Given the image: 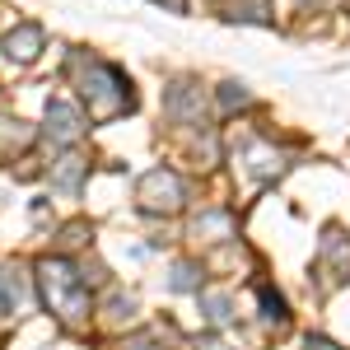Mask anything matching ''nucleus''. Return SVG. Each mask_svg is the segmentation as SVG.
I'll return each instance as SVG.
<instances>
[{
  "instance_id": "4468645a",
  "label": "nucleus",
  "mask_w": 350,
  "mask_h": 350,
  "mask_svg": "<svg viewBox=\"0 0 350 350\" xmlns=\"http://www.w3.org/2000/svg\"><path fill=\"white\" fill-rule=\"evenodd\" d=\"M201 308H206V318L215 327H224L229 318H234V304H229V295H206L201 299Z\"/></svg>"
},
{
  "instance_id": "0eeeda50",
  "label": "nucleus",
  "mask_w": 350,
  "mask_h": 350,
  "mask_svg": "<svg viewBox=\"0 0 350 350\" xmlns=\"http://www.w3.org/2000/svg\"><path fill=\"white\" fill-rule=\"evenodd\" d=\"M5 56L14 61V66H28V61H38V52H42V28L38 24H19L14 33H5Z\"/></svg>"
},
{
  "instance_id": "9d476101",
  "label": "nucleus",
  "mask_w": 350,
  "mask_h": 350,
  "mask_svg": "<svg viewBox=\"0 0 350 350\" xmlns=\"http://www.w3.org/2000/svg\"><path fill=\"white\" fill-rule=\"evenodd\" d=\"M33 145V131H28V122L19 117H10V112H0V163L10 159V154H19Z\"/></svg>"
},
{
  "instance_id": "2eb2a0df",
  "label": "nucleus",
  "mask_w": 350,
  "mask_h": 350,
  "mask_svg": "<svg viewBox=\"0 0 350 350\" xmlns=\"http://www.w3.org/2000/svg\"><path fill=\"white\" fill-rule=\"evenodd\" d=\"M247 103H252V94H247V89H243V84H219V108L224 112H239V108H247Z\"/></svg>"
},
{
  "instance_id": "f257e3e1",
  "label": "nucleus",
  "mask_w": 350,
  "mask_h": 350,
  "mask_svg": "<svg viewBox=\"0 0 350 350\" xmlns=\"http://www.w3.org/2000/svg\"><path fill=\"white\" fill-rule=\"evenodd\" d=\"M38 285H42V299L56 313V323L66 327H84L89 323V290H84V275L66 257H42L38 262Z\"/></svg>"
},
{
  "instance_id": "6e6552de",
  "label": "nucleus",
  "mask_w": 350,
  "mask_h": 350,
  "mask_svg": "<svg viewBox=\"0 0 350 350\" xmlns=\"http://www.w3.org/2000/svg\"><path fill=\"white\" fill-rule=\"evenodd\" d=\"M243 159H247V173H252L257 183H267V178H280V173H285V159H280L271 145H262V140H252Z\"/></svg>"
},
{
  "instance_id": "f03ea898",
  "label": "nucleus",
  "mask_w": 350,
  "mask_h": 350,
  "mask_svg": "<svg viewBox=\"0 0 350 350\" xmlns=\"http://www.w3.org/2000/svg\"><path fill=\"white\" fill-rule=\"evenodd\" d=\"M75 80H80V98L89 103L94 122H108V117H122L135 108L131 84L122 80V70H112L103 61H75Z\"/></svg>"
},
{
  "instance_id": "423d86ee",
  "label": "nucleus",
  "mask_w": 350,
  "mask_h": 350,
  "mask_svg": "<svg viewBox=\"0 0 350 350\" xmlns=\"http://www.w3.org/2000/svg\"><path fill=\"white\" fill-rule=\"evenodd\" d=\"M47 135H52L56 145H75L84 135V117L75 103H66V98H52L47 103Z\"/></svg>"
},
{
  "instance_id": "dca6fc26",
  "label": "nucleus",
  "mask_w": 350,
  "mask_h": 350,
  "mask_svg": "<svg viewBox=\"0 0 350 350\" xmlns=\"http://www.w3.org/2000/svg\"><path fill=\"white\" fill-rule=\"evenodd\" d=\"M168 285H173V290H201V267L178 262V267H173V275H168Z\"/></svg>"
},
{
  "instance_id": "39448f33",
  "label": "nucleus",
  "mask_w": 350,
  "mask_h": 350,
  "mask_svg": "<svg viewBox=\"0 0 350 350\" xmlns=\"http://www.w3.org/2000/svg\"><path fill=\"white\" fill-rule=\"evenodd\" d=\"M318 271H323L327 285H341L350 275V239L341 229H327L323 234V247H318Z\"/></svg>"
},
{
  "instance_id": "7ed1b4c3",
  "label": "nucleus",
  "mask_w": 350,
  "mask_h": 350,
  "mask_svg": "<svg viewBox=\"0 0 350 350\" xmlns=\"http://www.w3.org/2000/svg\"><path fill=\"white\" fill-rule=\"evenodd\" d=\"M183 201H187V187L173 168H150L135 187V206L145 215H173V211H183Z\"/></svg>"
},
{
  "instance_id": "6ab92c4d",
  "label": "nucleus",
  "mask_w": 350,
  "mask_h": 350,
  "mask_svg": "<svg viewBox=\"0 0 350 350\" xmlns=\"http://www.w3.org/2000/svg\"><path fill=\"white\" fill-rule=\"evenodd\" d=\"M304 350H341V346H336V341H327V336H308Z\"/></svg>"
},
{
  "instance_id": "a211bd4d",
  "label": "nucleus",
  "mask_w": 350,
  "mask_h": 350,
  "mask_svg": "<svg viewBox=\"0 0 350 350\" xmlns=\"http://www.w3.org/2000/svg\"><path fill=\"white\" fill-rule=\"evenodd\" d=\"M84 234H89V224H66V229H61V243H66V247H80Z\"/></svg>"
},
{
  "instance_id": "1a4fd4ad",
  "label": "nucleus",
  "mask_w": 350,
  "mask_h": 350,
  "mask_svg": "<svg viewBox=\"0 0 350 350\" xmlns=\"http://www.w3.org/2000/svg\"><path fill=\"white\" fill-rule=\"evenodd\" d=\"M28 304V280L19 267H0V313H19Z\"/></svg>"
},
{
  "instance_id": "9b49d317",
  "label": "nucleus",
  "mask_w": 350,
  "mask_h": 350,
  "mask_svg": "<svg viewBox=\"0 0 350 350\" xmlns=\"http://www.w3.org/2000/svg\"><path fill=\"white\" fill-rule=\"evenodd\" d=\"M191 234L206 243H219V239H234V215L229 211H206V215L191 224Z\"/></svg>"
},
{
  "instance_id": "20e7f679",
  "label": "nucleus",
  "mask_w": 350,
  "mask_h": 350,
  "mask_svg": "<svg viewBox=\"0 0 350 350\" xmlns=\"http://www.w3.org/2000/svg\"><path fill=\"white\" fill-rule=\"evenodd\" d=\"M163 112H168V122H178V126H196L201 112H206L201 84L196 80H173L163 89Z\"/></svg>"
},
{
  "instance_id": "ddd939ff",
  "label": "nucleus",
  "mask_w": 350,
  "mask_h": 350,
  "mask_svg": "<svg viewBox=\"0 0 350 350\" xmlns=\"http://www.w3.org/2000/svg\"><path fill=\"white\" fill-rule=\"evenodd\" d=\"M267 10H271L267 0H234L229 19H243V24H271V14H267Z\"/></svg>"
},
{
  "instance_id": "f8f14e48",
  "label": "nucleus",
  "mask_w": 350,
  "mask_h": 350,
  "mask_svg": "<svg viewBox=\"0 0 350 350\" xmlns=\"http://www.w3.org/2000/svg\"><path fill=\"white\" fill-rule=\"evenodd\" d=\"M84 173H89V163H84L80 154H66V159L52 168V183L61 191H80V178H84Z\"/></svg>"
},
{
  "instance_id": "aec40b11",
  "label": "nucleus",
  "mask_w": 350,
  "mask_h": 350,
  "mask_svg": "<svg viewBox=\"0 0 350 350\" xmlns=\"http://www.w3.org/2000/svg\"><path fill=\"white\" fill-rule=\"evenodd\" d=\"M126 350H159V346H154L150 336H131V346H126Z\"/></svg>"
},
{
  "instance_id": "f3484780",
  "label": "nucleus",
  "mask_w": 350,
  "mask_h": 350,
  "mask_svg": "<svg viewBox=\"0 0 350 350\" xmlns=\"http://www.w3.org/2000/svg\"><path fill=\"white\" fill-rule=\"evenodd\" d=\"M262 308H267V323H275V327L290 323V313H285V299L271 295V285H262Z\"/></svg>"
},
{
  "instance_id": "412c9836",
  "label": "nucleus",
  "mask_w": 350,
  "mask_h": 350,
  "mask_svg": "<svg viewBox=\"0 0 350 350\" xmlns=\"http://www.w3.org/2000/svg\"><path fill=\"white\" fill-rule=\"evenodd\" d=\"M196 350H229L224 341H215V336H206V341H196Z\"/></svg>"
}]
</instances>
